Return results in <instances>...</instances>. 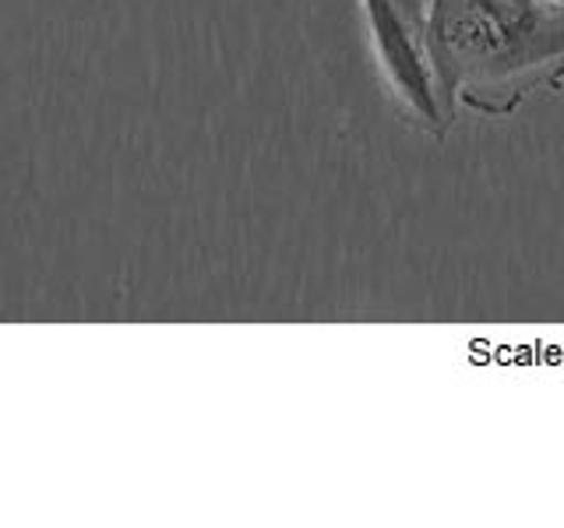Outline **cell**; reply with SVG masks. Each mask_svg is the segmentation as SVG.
Returning <instances> with one entry per match:
<instances>
[{
    "instance_id": "obj_2",
    "label": "cell",
    "mask_w": 564,
    "mask_h": 528,
    "mask_svg": "<svg viewBox=\"0 0 564 528\" xmlns=\"http://www.w3.org/2000/svg\"><path fill=\"white\" fill-rule=\"evenodd\" d=\"M370 46L399 117L441 138L452 128V96L431 46V0H360Z\"/></svg>"
},
{
    "instance_id": "obj_1",
    "label": "cell",
    "mask_w": 564,
    "mask_h": 528,
    "mask_svg": "<svg viewBox=\"0 0 564 528\" xmlns=\"http://www.w3.org/2000/svg\"><path fill=\"white\" fill-rule=\"evenodd\" d=\"M431 46L452 99L505 117L564 75V11L546 0H431Z\"/></svg>"
},
{
    "instance_id": "obj_3",
    "label": "cell",
    "mask_w": 564,
    "mask_h": 528,
    "mask_svg": "<svg viewBox=\"0 0 564 528\" xmlns=\"http://www.w3.org/2000/svg\"><path fill=\"white\" fill-rule=\"evenodd\" d=\"M551 8H557V11H564V0H546Z\"/></svg>"
}]
</instances>
